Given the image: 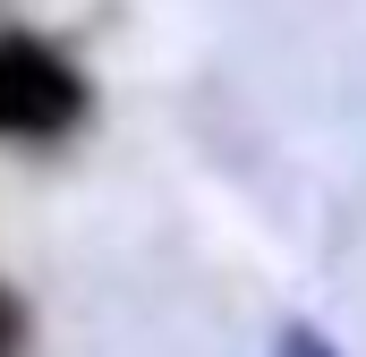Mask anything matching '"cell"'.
<instances>
[{"label": "cell", "mask_w": 366, "mask_h": 357, "mask_svg": "<svg viewBox=\"0 0 366 357\" xmlns=\"http://www.w3.org/2000/svg\"><path fill=\"white\" fill-rule=\"evenodd\" d=\"M26 341H34V315H26V298L0 281V357H26Z\"/></svg>", "instance_id": "obj_2"}, {"label": "cell", "mask_w": 366, "mask_h": 357, "mask_svg": "<svg viewBox=\"0 0 366 357\" xmlns=\"http://www.w3.org/2000/svg\"><path fill=\"white\" fill-rule=\"evenodd\" d=\"M94 111L86 69L43 34H0V145H51Z\"/></svg>", "instance_id": "obj_1"}]
</instances>
